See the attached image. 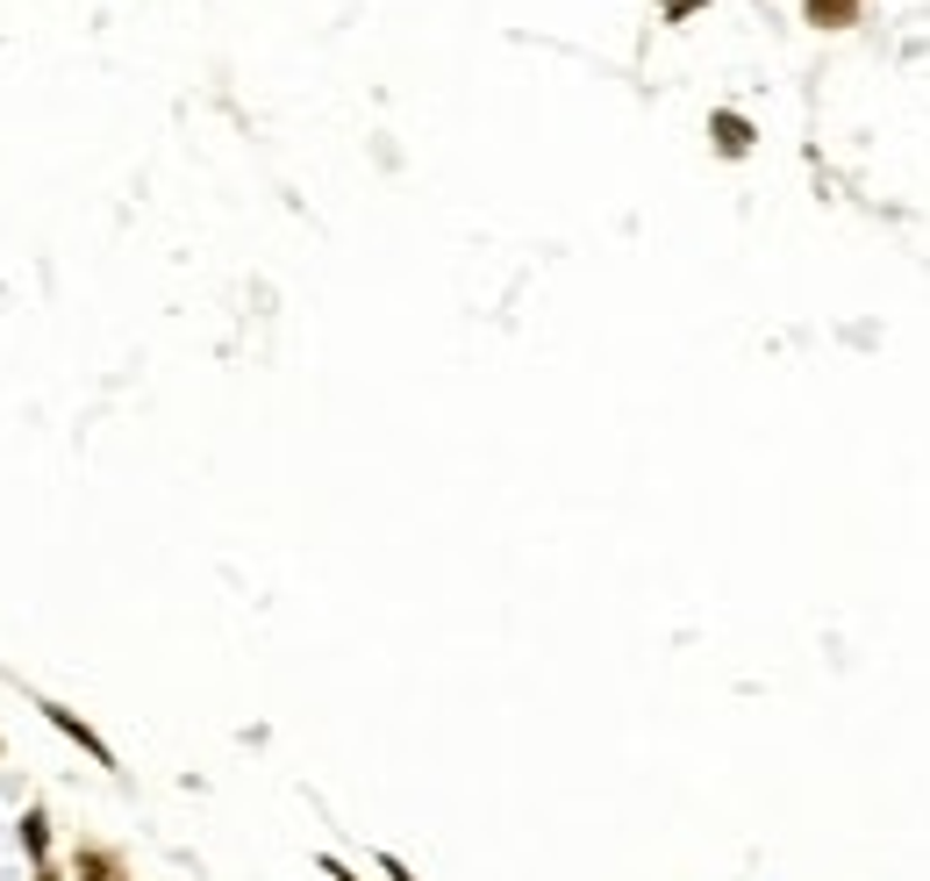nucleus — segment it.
<instances>
[{"label":"nucleus","instance_id":"1","mask_svg":"<svg viewBox=\"0 0 930 881\" xmlns=\"http://www.w3.org/2000/svg\"><path fill=\"white\" fill-rule=\"evenodd\" d=\"M715 151H730V158H744V151H752V123H744V115H715Z\"/></svg>","mask_w":930,"mask_h":881},{"label":"nucleus","instance_id":"2","mask_svg":"<svg viewBox=\"0 0 930 881\" xmlns=\"http://www.w3.org/2000/svg\"><path fill=\"white\" fill-rule=\"evenodd\" d=\"M51 724H58V732H72V738H80V746H86V753H94V759H101V767H108V746H101V738H94V732H86V724H80V717H72V709H51Z\"/></svg>","mask_w":930,"mask_h":881},{"label":"nucleus","instance_id":"3","mask_svg":"<svg viewBox=\"0 0 930 881\" xmlns=\"http://www.w3.org/2000/svg\"><path fill=\"white\" fill-rule=\"evenodd\" d=\"M851 14H859V0H809V22H823V29L851 22Z\"/></svg>","mask_w":930,"mask_h":881},{"label":"nucleus","instance_id":"4","mask_svg":"<svg viewBox=\"0 0 930 881\" xmlns=\"http://www.w3.org/2000/svg\"><path fill=\"white\" fill-rule=\"evenodd\" d=\"M323 874H330V881H351V874H344V868H337V860H323Z\"/></svg>","mask_w":930,"mask_h":881},{"label":"nucleus","instance_id":"5","mask_svg":"<svg viewBox=\"0 0 930 881\" xmlns=\"http://www.w3.org/2000/svg\"><path fill=\"white\" fill-rule=\"evenodd\" d=\"M387 881H408V868H401V860H387Z\"/></svg>","mask_w":930,"mask_h":881}]
</instances>
